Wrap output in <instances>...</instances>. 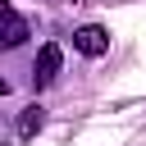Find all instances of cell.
<instances>
[{"mask_svg": "<svg viewBox=\"0 0 146 146\" xmlns=\"http://www.w3.org/2000/svg\"><path fill=\"white\" fill-rule=\"evenodd\" d=\"M73 50H78V55H87V59H100V55L110 50V32H105V27H96V23H87V27H78V32H73Z\"/></svg>", "mask_w": 146, "mask_h": 146, "instance_id": "6da1fadb", "label": "cell"}, {"mask_svg": "<svg viewBox=\"0 0 146 146\" xmlns=\"http://www.w3.org/2000/svg\"><path fill=\"white\" fill-rule=\"evenodd\" d=\"M0 41H5L9 50L27 41V23H23V14H18V9H5V36H0Z\"/></svg>", "mask_w": 146, "mask_h": 146, "instance_id": "3957f363", "label": "cell"}, {"mask_svg": "<svg viewBox=\"0 0 146 146\" xmlns=\"http://www.w3.org/2000/svg\"><path fill=\"white\" fill-rule=\"evenodd\" d=\"M41 123H46V114H41V105H27V110L18 114V137L27 141V137H32V132H36Z\"/></svg>", "mask_w": 146, "mask_h": 146, "instance_id": "277c9868", "label": "cell"}, {"mask_svg": "<svg viewBox=\"0 0 146 146\" xmlns=\"http://www.w3.org/2000/svg\"><path fill=\"white\" fill-rule=\"evenodd\" d=\"M59 59H64V55H59V46H55V41H46V46H41V55H36V68H32V82H36V87L55 82V73H59Z\"/></svg>", "mask_w": 146, "mask_h": 146, "instance_id": "7a4b0ae2", "label": "cell"}]
</instances>
